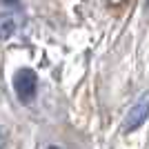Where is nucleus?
<instances>
[{
    "label": "nucleus",
    "mask_w": 149,
    "mask_h": 149,
    "mask_svg": "<svg viewBox=\"0 0 149 149\" xmlns=\"http://www.w3.org/2000/svg\"><path fill=\"white\" fill-rule=\"evenodd\" d=\"M36 85L38 78L31 69H18L16 76H13V89H16V96H18L20 102L29 105L33 96H36Z\"/></svg>",
    "instance_id": "1"
},
{
    "label": "nucleus",
    "mask_w": 149,
    "mask_h": 149,
    "mask_svg": "<svg viewBox=\"0 0 149 149\" xmlns=\"http://www.w3.org/2000/svg\"><path fill=\"white\" fill-rule=\"evenodd\" d=\"M149 116V91H145L140 98L131 105V109L127 111V116H125V125H123V131L125 134H129V131L138 129L140 125L147 120Z\"/></svg>",
    "instance_id": "2"
},
{
    "label": "nucleus",
    "mask_w": 149,
    "mask_h": 149,
    "mask_svg": "<svg viewBox=\"0 0 149 149\" xmlns=\"http://www.w3.org/2000/svg\"><path fill=\"white\" fill-rule=\"evenodd\" d=\"M25 18L20 13H0V38H9L22 27Z\"/></svg>",
    "instance_id": "3"
},
{
    "label": "nucleus",
    "mask_w": 149,
    "mask_h": 149,
    "mask_svg": "<svg viewBox=\"0 0 149 149\" xmlns=\"http://www.w3.org/2000/svg\"><path fill=\"white\" fill-rule=\"evenodd\" d=\"M20 0H0V7H13V5H18Z\"/></svg>",
    "instance_id": "4"
},
{
    "label": "nucleus",
    "mask_w": 149,
    "mask_h": 149,
    "mask_svg": "<svg viewBox=\"0 0 149 149\" xmlns=\"http://www.w3.org/2000/svg\"><path fill=\"white\" fill-rule=\"evenodd\" d=\"M5 143H7V138H5V131L0 129V149H5Z\"/></svg>",
    "instance_id": "5"
},
{
    "label": "nucleus",
    "mask_w": 149,
    "mask_h": 149,
    "mask_svg": "<svg viewBox=\"0 0 149 149\" xmlns=\"http://www.w3.org/2000/svg\"><path fill=\"white\" fill-rule=\"evenodd\" d=\"M107 2H109V5H123L125 0H107Z\"/></svg>",
    "instance_id": "6"
},
{
    "label": "nucleus",
    "mask_w": 149,
    "mask_h": 149,
    "mask_svg": "<svg viewBox=\"0 0 149 149\" xmlns=\"http://www.w3.org/2000/svg\"><path fill=\"white\" fill-rule=\"evenodd\" d=\"M49 149H60V147H49Z\"/></svg>",
    "instance_id": "7"
},
{
    "label": "nucleus",
    "mask_w": 149,
    "mask_h": 149,
    "mask_svg": "<svg viewBox=\"0 0 149 149\" xmlns=\"http://www.w3.org/2000/svg\"><path fill=\"white\" fill-rule=\"evenodd\" d=\"M147 7H149V0H147Z\"/></svg>",
    "instance_id": "8"
}]
</instances>
